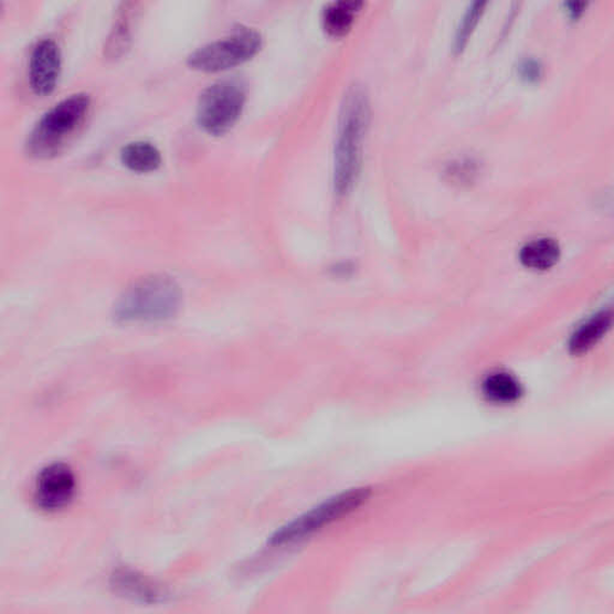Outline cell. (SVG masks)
<instances>
[{
  "mask_svg": "<svg viewBox=\"0 0 614 614\" xmlns=\"http://www.w3.org/2000/svg\"><path fill=\"white\" fill-rule=\"evenodd\" d=\"M483 3L474 4L469 11L466 13L463 23H460L457 36H456V47L460 50L464 47L469 33L472 32L474 25L477 24L479 17L481 15L483 11Z\"/></svg>",
  "mask_w": 614,
  "mask_h": 614,
  "instance_id": "cell-14",
  "label": "cell"
},
{
  "mask_svg": "<svg viewBox=\"0 0 614 614\" xmlns=\"http://www.w3.org/2000/svg\"><path fill=\"white\" fill-rule=\"evenodd\" d=\"M612 314L600 313L582 326L572 337L570 350L574 354H582L591 350L611 328Z\"/></svg>",
  "mask_w": 614,
  "mask_h": 614,
  "instance_id": "cell-10",
  "label": "cell"
},
{
  "mask_svg": "<svg viewBox=\"0 0 614 614\" xmlns=\"http://www.w3.org/2000/svg\"><path fill=\"white\" fill-rule=\"evenodd\" d=\"M76 494V478L72 468L53 464L41 470L35 483L34 500L40 509L60 511L72 504Z\"/></svg>",
  "mask_w": 614,
  "mask_h": 614,
  "instance_id": "cell-7",
  "label": "cell"
},
{
  "mask_svg": "<svg viewBox=\"0 0 614 614\" xmlns=\"http://www.w3.org/2000/svg\"><path fill=\"white\" fill-rule=\"evenodd\" d=\"M360 2H337L326 8L324 12L325 30L332 36H342L350 32L360 11Z\"/></svg>",
  "mask_w": 614,
  "mask_h": 614,
  "instance_id": "cell-12",
  "label": "cell"
},
{
  "mask_svg": "<svg viewBox=\"0 0 614 614\" xmlns=\"http://www.w3.org/2000/svg\"><path fill=\"white\" fill-rule=\"evenodd\" d=\"M485 396L497 403H511L522 395V388L514 375L497 372L488 375L483 385Z\"/></svg>",
  "mask_w": 614,
  "mask_h": 614,
  "instance_id": "cell-13",
  "label": "cell"
},
{
  "mask_svg": "<svg viewBox=\"0 0 614 614\" xmlns=\"http://www.w3.org/2000/svg\"><path fill=\"white\" fill-rule=\"evenodd\" d=\"M369 497V488H357V490L334 497L277 530L272 537L271 546L274 548L289 547L310 538L319 530L358 509L362 504H366Z\"/></svg>",
  "mask_w": 614,
  "mask_h": 614,
  "instance_id": "cell-4",
  "label": "cell"
},
{
  "mask_svg": "<svg viewBox=\"0 0 614 614\" xmlns=\"http://www.w3.org/2000/svg\"><path fill=\"white\" fill-rule=\"evenodd\" d=\"M89 105L87 94H75L53 106L28 137V152L40 159L57 156L85 121Z\"/></svg>",
  "mask_w": 614,
  "mask_h": 614,
  "instance_id": "cell-3",
  "label": "cell"
},
{
  "mask_svg": "<svg viewBox=\"0 0 614 614\" xmlns=\"http://www.w3.org/2000/svg\"><path fill=\"white\" fill-rule=\"evenodd\" d=\"M61 73V51L53 40L40 41L34 47L30 62V82L40 96L52 93Z\"/></svg>",
  "mask_w": 614,
  "mask_h": 614,
  "instance_id": "cell-8",
  "label": "cell"
},
{
  "mask_svg": "<svg viewBox=\"0 0 614 614\" xmlns=\"http://www.w3.org/2000/svg\"><path fill=\"white\" fill-rule=\"evenodd\" d=\"M121 162L138 173L152 172L161 165V152L149 142H133L125 146L120 154Z\"/></svg>",
  "mask_w": 614,
  "mask_h": 614,
  "instance_id": "cell-9",
  "label": "cell"
},
{
  "mask_svg": "<svg viewBox=\"0 0 614 614\" xmlns=\"http://www.w3.org/2000/svg\"><path fill=\"white\" fill-rule=\"evenodd\" d=\"M368 123V97L364 92L353 89L345 97L335 145L334 186L339 194H346L354 187Z\"/></svg>",
  "mask_w": 614,
  "mask_h": 614,
  "instance_id": "cell-1",
  "label": "cell"
},
{
  "mask_svg": "<svg viewBox=\"0 0 614 614\" xmlns=\"http://www.w3.org/2000/svg\"><path fill=\"white\" fill-rule=\"evenodd\" d=\"M560 257V245L549 239L529 242L522 247L520 254L523 265L534 271H546L553 267Z\"/></svg>",
  "mask_w": 614,
  "mask_h": 614,
  "instance_id": "cell-11",
  "label": "cell"
},
{
  "mask_svg": "<svg viewBox=\"0 0 614 614\" xmlns=\"http://www.w3.org/2000/svg\"><path fill=\"white\" fill-rule=\"evenodd\" d=\"M180 300V289L172 278L151 275L123 293L116 314L128 322H156L174 316Z\"/></svg>",
  "mask_w": 614,
  "mask_h": 614,
  "instance_id": "cell-2",
  "label": "cell"
},
{
  "mask_svg": "<svg viewBox=\"0 0 614 614\" xmlns=\"http://www.w3.org/2000/svg\"><path fill=\"white\" fill-rule=\"evenodd\" d=\"M246 102V91L239 80H222L208 87L201 95L198 119L208 134L229 131L240 119Z\"/></svg>",
  "mask_w": 614,
  "mask_h": 614,
  "instance_id": "cell-6",
  "label": "cell"
},
{
  "mask_svg": "<svg viewBox=\"0 0 614 614\" xmlns=\"http://www.w3.org/2000/svg\"><path fill=\"white\" fill-rule=\"evenodd\" d=\"M261 46L262 38L258 32L240 28L194 51L189 57V65L203 73L223 72L255 57Z\"/></svg>",
  "mask_w": 614,
  "mask_h": 614,
  "instance_id": "cell-5",
  "label": "cell"
}]
</instances>
